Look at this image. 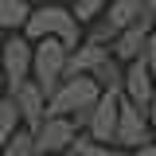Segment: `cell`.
Masks as SVG:
<instances>
[{
	"mask_svg": "<svg viewBox=\"0 0 156 156\" xmlns=\"http://www.w3.org/2000/svg\"><path fill=\"white\" fill-rule=\"evenodd\" d=\"M101 98V86H98L90 74H66L58 82V90L47 98V117H74V125L86 133L90 125V109Z\"/></svg>",
	"mask_w": 156,
	"mask_h": 156,
	"instance_id": "obj_1",
	"label": "cell"
},
{
	"mask_svg": "<svg viewBox=\"0 0 156 156\" xmlns=\"http://www.w3.org/2000/svg\"><path fill=\"white\" fill-rule=\"evenodd\" d=\"M23 35L31 39V43L51 35V39H62V43L74 51L78 43L86 39V27L78 23V16L70 8H62V4H43V8H31V16L23 23Z\"/></svg>",
	"mask_w": 156,
	"mask_h": 156,
	"instance_id": "obj_2",
	"label": "cell"
},
{
	"mask_svg": "<svg viewBox=\"0 0 156 156\" xmlns=\"http://www.w3.org/2000/svg\"><path fill=\"white\" fill-rule=\"evenodd\" d=\"M66 58H70V47L62 39H39L35 43V55H31V78L39 82V90L51 98L58 90V82L66 78Z\"/></svg>",
	"mask_w": 156,
	"mask_h": 156,
	"instance_id": "obj_3",
	"label": "cell"
},
{
	"mask_svg": "<svg viewBox=\"0 0 156 156\" xmlns=\"http://www.w3.org/2000/svg\"><path fill=\"white\" fill-rule=\"evenodd\" d=\"M31 55H35V43L23 35V31H8V39L0 43V66H4V94H12L20 82L31 78Z\"/></svg>",
	"mask_w": 156,
	"mask_h": 156,
	"instance_id": "obj_4",
	"label": "cell"
},
{
	"mask_svg": "<svg viewBox=\"0 0 156 156\" xmlns=\"http://www.w3.org/2000/svg\"><path fill=\"white\" fill-rule=\"evenodd\" d=\"M148 136H152L148 109L133 105L129 98L121 94V113H117V136H113V144H117V148H125V152H133L136 144H144Z\"/></svg>",
	"mask_w": 156,
	"mask_h": 156,
	"instance_id": "obj_5",
	"label": "cell"
},
{
	"mask_svg": "<svg viewBox=\"0 0 156 156\" xmlns=\"http://www.w3.org/2000/svg\"><path fill=\"white\" fill-rule=\"evenodd\" d=\"M31 136H35V152L62 156L70 148V140L78 136V125H74V117H43V125Z\"/></svg>",
	"mask_w": 156,
	"mask_h": 156,
	"instance_id": "obj_6",
	"label": "cell"
},
{
	"mask_svg": "<svg viewBox=\"0 0 156 156\" xmlns=\"http://www.w3.org/2000/svg\"><path fill=\"white\" fill-rule=\"evenodd\" d=\"M117 113H121V94H105L98 98V105L90 109V125H86V133H90V140H98V144H113L117 136Z\"/></svg>",
	"mask_w": 156,
	"mask_h": 156,
	"instance_id": "obj_7",
	"label": "cell"
},
{
	"mask_svg": "<svg viewBox=\"0 0 156 156\" xmlns=\"http://www.w3.org/2000/svg\"><path fill=\"white\" fill-rule=\"evenodd\" d=\"M12 101H16V109H20V125L35 133L39 125H43V117H47V94L39 90V82L35 78L20 82L16 90H12Z\"/></svg>",
	"mask_w": 156,
	"mask_h": 156,
	"instance_id": "obj_8",
	"label": "cell"
},
{
	"mask_svg": "<svg viewBox=\"0 0 156 156\" xmlns=\"http://www.w3.org/2000/svg\"><path fill=\"white\" fill-rule=\"evenodd\" d=\"M152 23H156V16H152V12H144L136 23L121 27V31H117V39L109 43L113 58H121V62H133V58H140V55H144V43H148V31H152Z\"/></svg>",
	"mask_w": 156,
	"mask_h": 156,
	"instance_id": "obj_9",
	"label": "cell"
},
{
	"mask_svg": "<svg viewBox=\"0 0 156 156\" xmlns=\"http://www.w3.org/2000/svg\"><path fill=\"white\" fill-rule=\"evenodd\" d=\"M121 94L129 98L133 105L148 109V101H152V94H156V74L148 70L144 55L133 58V62H125V82H121Z\"/></svg>",
	"mask_w": 156,
	"mask_h": 156,
	"instance_id": "obj_10",
	"label": "cell"
},
{
	"mask_svg": "<svg viewBox=\"0 0 156 156\" xmlns=\"http://www.w3.org/2000/svg\"><path fill=\"white\" fill-rule=\"evenodd\" d=\"M109 55H113V51H109V43L82 39L74 51H70V58H66V74H94V70H98Z\"/></svg>",
	"mask_w": 156,
	"mask_h": 156,
	"instance_id": "obj_11",
	"label": "cell"
},
{
	"mask_svg": "<svg viewBox=\"0 0 156 156\" xmlns=\"http://www.w3.org/2000/svg\"><path fill=\"white\" fill-rule=\"evenodd\" d=\"M144 12H148V8H144V0H109V8H105V16H101V20H105L113 31H121V27L136 23Z\"/></svg>",
	"mask_w": 156,
	"mask_h": 156,
	"instance_id": "obj_12",
	"label": "cell"
},
{
	"mask_svg": "<svg viewBox=\"0 0 156 156\" xmlns=\"http://www.w3.org/2000/svg\"><path fill=\"white\" fill-rule=\"evenodd\" d=\"M90 78L101 86V94H105V90H109V94H121V82H125V62L109 55V58H105V62H101V66H98Z\"/></svg>",
	"mask_w": 156,
	"mask_h": 156,
	"instance_id": "obj_13",
	"label": "cell"
},
{
	"mask_svg": "<svg viewBox=\"0 0 156 156\" xmlns=\"http://www.w3.org/2000/svg\"><path fill=\"white\" fill-rule=\"evenodd\" d=\"M27 16H31L27 0H0V31H23Z\"/></svg>",
	"mask_w": 156,
	"mask_h": 156,
	"instance_id": "obj_14",
	"label": "cell"
},
{
	"mask_svg": "<svg viewBox=\"0 0 156 156\" xmlns=\"http://www.w3.org/2000/svg\"><path fill=\"white\" fill-rule=\"evenodd\" d=\"M0 156H35V136H31V129H16V133L0 144Z\"/></svg>",
	"mask_w": 156,
	"mask_h": 156,
	"instance_id": "obj_15",
	"label": "cell"
},
{
	"mask_svg": "<svg viewBox=\"0 0 156 156\" xmlns=\"http://www.w3.org/2000/svg\"><path fill=\"white\" fill-rule=\"evenodd\" d=\"M16 129H20V109H16V101H12V94H0V144L16 133Z\"/></svg>",
	"mask_w": 156,
	"mask_h": 156,
	"instance_id": "obj_16",
	"label": "cell"
},
{
	"mask_svg": "<svg viewBox=\"0 0 156 156\" xmlns=\"http://www.w3.org/2000/svg\"><path fill=\"white\" fill-rule=\"evenodd\" d=\"M105 8H109V0H74V8H70V12L78 16L82 27H90L98 16H105Z\"/></svg>",
	"mask_w": 156,
	"mask_h": 156,
	"instance_id": "obj_17",
	"label": "cell"
},
{
	"mask_svg": "<svg viewBox=\"0 0 156 156\" xmlns=\"http://www.w3.org/2000/svg\"><path fill=\"white\" fill-rule=\"evenodd\" d=\"M86 156H129V152H125V148H117V144H98V140H90Z\"/></svg>",
	"mask_w": 156,
	"mask_h": 156,
	"instance_id": "obj_18",
	"label": "cell"
},
{
	"mask_svg": "<svg viewBox=\"0 0 156 156\" xmlns=\"http://www.w3.org/2000/svg\"><path fill=\"white\" fill-rule=\"evenodd\" d=\"M144 62H148V70L156 74V23H152V31H148V43H144Z\"/></svg>",
	"mask_w": 156,
	"mask_h": 156,
	"instance_id": "obj_19",
	"label": "cell"
},
{
	"mask_svg": "<svg viewBox=\"0 0 156 156\" xmlns=\"http://www.w3.org/2000/svg\"><path fill=\"white\" fill-rule=\"evenodd\" d=\"M129 156H156V140L148 136V140H144V144H136V148H133Z\"/></svg>",
	"mask_w": 156,
	"mask_h": 156,
	"instance_id": "obj_20",
	"label": "cell"
},
{
	"mask_svg": "<svg viewBox=\"0 0 156 156\" xmlns=\"http://www.w3.org/2000/svg\"><path fill=\"white\" fill-rule=\"evenodd\" d=\"M148 125H152V136H156V94H152V101H148Z\"/></svg>",
	"mask_w": 156,
	"mask_h": 156,
	"instance_id": "obj_21",
	"label": "cell"
},
{
	"mask_svg": "<svg viewBox=\"0 0 156 156\" xmlns=\"http://www.w3.org/2000/svg\"><path fill=\"white\" fill-rule=\"evenodd\" d=\"M144 8H148V12H152V16H156V0H144Z\"/></svg>",
	"mask_w": 156,
	"mask_h": 156,
	"instance_id": "obj_22",
	"label": "cell"
},
{
	"mask_svg": "<svg viewBox=\"0 0 156 156\" xmlns=\"http://www.w3.org/2000/svg\"><path fill=\"white\" fill-rule=\"evenodd\" d=\"M4 90H8V86H4V66H0V94H4Z\"/></svg>",
	"mask_w": 156,
	"mask_h": 156,
	"instance_id": "obj_23",
	"label": "cell"
},
{
	"mask_svg": "<svg viewBox=\"0 0 156 156\" xmlns=\"http://www.w3.org/2000/svg\"><path fill=\"white\" fill-rule=\"evenodd\" d=\"M35 156H47V152H35Z\"/></svg>",
	"mask_w": 156,
	"mask_h": 156,
	"instance_id": "obj_24",
	"label": "cell"
}]
</instances>
